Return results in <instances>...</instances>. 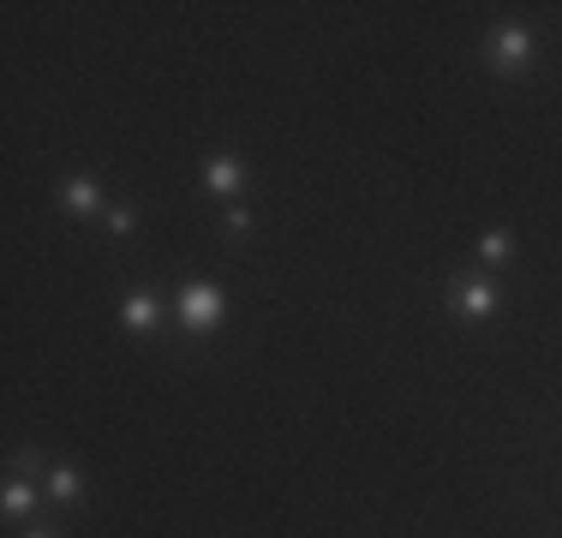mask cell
<instances>
[{"mask_svg": "<svg viewBox=\"0 0 562 538\" xmlns=\"http://www.w3.org/2000/svg\"><path fill=\"white\" fill-rule=\"evenodd\" d=\"M174 311H179V329L203 335V329H215V323L227 317V293H222V287H210V281H186L174 293Z\"/></svg>", "mask_w": 562, "mask_h": 538, "instance_id": "1", "label": "cell"}, {"mask_svg": "<svg viewBox=\"0 0 562 538\" xmlns=\"http://www.w3.org/2000/svg\"><path fill=\"white\" fill-rule=\"evenodd\" d=\"M526 66H533V30L526 24H502L490 36V72L497 78H526Z\"/></svg>", "mask_w": 562, "mask_h": 538, "instance_id": "2", "label": "cell"}, {"mask_svg": "<svg viewBox=\"0 0 562 538\" xmlns=\"http://www.w3.org/2000/svg\"><path fill=\"white\" fill-rule=\"evenodd\" d=\"M449 311H454V317H466V323L490 317V311H497V287L478 281V275H454V281H449Z\"/></svg>", "mask_w": 562, "mask_h": 538, "instance_id": "3", "label": "cell"}, {"mask_svg": "<svg viewBox=\"0 0 562 538\" xmlns=\"http://www.w3.org/2000/svg\"><path fill=\"white\" fill-rule=\"evenodd\" d=\"M203 186H210L215 198L239 203V191H246V167H239V155H234V150L210 155V167H203Z\"/></svg>", "mask_w": 562, "mask_h": 538, "instance_id": "4", "label": "cell"}, {"mask_svg": "<svg viewBox=\"0 0 562 538\" xmlns=\"http://www.w3.org/2000/svg\"><path fill=\"white\" fill-rule=\"evenodd\" d=\"M120 323H126L132 335L155 329V293H150V287H126V293H120Z\"/></svg>", "mask_w": 562, "mask_h": 538, "instance_id": "5", "label": "cell"}, {"mask_svg": "<svg viewBox=\"0 0 562 538\" xmlns=\"http://www.w3.org/2000/svg\"><path fill=\"white\" fill-rule=\"evenodd\" d=\"M60 210L66 215H96L102 210V186H96V179H66V186H60Z\"/></svg>", "mask_w": 562, "mask_h": 538, "instance_id": "6", "label": "cell"}, {"mask_svg": "<svg viewBox=\"0 0 562 538\" xmlns=\"http://www.w3.org/2000/svg\"><path fill=\"white\" fill-rule=\"evenodd\" d=\"M36 502H42V490H36L30 478H24L18 466H12V478H7V514L18 521V514H30V509H36Z\"/></svg>", "mask_w": 562, "mask_h": 538, "instance_id": "7", "label": "cell"}, {"mask_svg": "<svg viewBox=\"0 0 562 538\" xmlns=\"http://www.w3.org/2000/svg\"><path fill=\"white\" fill-rule=\"evenodd\" d=\"M48 497H54V502H66V509H72V502L84 497V478L72 473V466H48Z\"/></svg>", "mask_w": 562, "mask_h": 538, "instance_id": "8", "label": "cell"}, {"mask_svg": "<svg viewBox=\"0 0 562 538\" xmlns=\"http://www.w3.org/2000/svg\"><path fill=\"white\" fill-rule=\"evenodd\" d=\"M478 258H485V263H509L514 258V239L502 234V227H490V234L478 239Z\"/></svg>", "mask_w": 562, "mask_h": 538, "instance_id": "9", "label": "cell"}, {"mask_svg": "<svg viewBox=\"0 0 562 538\" xmlns=\"http://www.w3.org/2000/svg\"><path fill=\"white\" fill-rule=\"evenodd\" d=\"M246 227H251V215L239 210V203H227V210H222V222H215V234H222V239H239Z\"/></svg>", "mask_w": 562, "mask_h": 538, "instance_id": "10", "label": "cell"}, {"mask_svg": "<svg viewBox=\"0 0 562 538\" xmlns=\"http://www.w3.org/2000/svg\"><path fill=\"white\" fill-rule=\"evenodd\" d=\"M132 227H138V210H132V203H114V210H108V234H132Z\"/></svg>", "mask_w": 562, "mask_h": 538, "instance_id": "11", "label": "cell"}, {"mask_svg": "<svg viewBox=\"0 0 562 538\" xmlns=\"http://www.w3.org/2000/svg\"><path fill=\"white\" fill-rule=\"evenodd\" d=\"M24 538H54V526H30V533H24Z\"/></svg>", "mask_w": 562, "mask_h": 538, "instance_id": "12", "label": "cell"}]
</instances>
